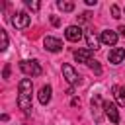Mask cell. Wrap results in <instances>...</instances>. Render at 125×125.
Segmentation results:
<instances>
[{
  "mask_svg": "<svg viewBox=\"0 0 125 125\" xmlns=\"http://www.w3.org/2000/svg\"><path fill=\"white\" fill-rule=\"evenodd\" d=\"M18 88H20L18 105H20L25 113H29V111H31V92H33V84H31V80H29V78H21Z\"/></svg>",
  "mask_w": 125,
  "mask_h": 125,
  "instance_id": "1",
  "label": "cell"
},
{
  "mask_svg": "<svg viewBox=\"0 0 125 125\" xmlns=\"http://www.w3.org/2000/svg\"><path fill=\"white\" fill-rule=\"evenodd\" d=\"M20 70H21L25 76H39V74L43 72L37 61H21V62H20Z\"/></svg>",
  "mask_w": 125,
  "mask_h": 125,
  "instance_id": "2",
  "label": "cell"
},
{
  "mask_svg": "<svg viewBox=\"0 0 125 125\" xmlns=\"http://www.w3.org/2000/svg\"><path fill=\"white\" fill-rule=\"evenodd\" d=\"M104 113L109 117L111 123H119V111H117V105L113 102H104Z\"/></svg>",
  "mask_w": 125,
  "mask_h": 125,
  "instance_id": "3",
  "label": "cell"
},
{
  "mask_svg": "<svg viewBox=\"0 0 125 125\" xmlns=\"http://www.w3.org/2000/svg\"><path fill=\"white\" fill-rule=\"evenodd\" d=\"M29 21H31V16L27 14V12H18L14 18H12V23L16 25V27H27L29 25Z\"/></svg>",
  "mask_w": 125,
  "mask_h": 125,
  "instance_id": "4",
  "label": "cell"
},
{
  "mask_svg": "<svg viewBox=\"0 0 125 125\" xmlns=\"http://www.w3.org/2000/svg\"><path fill=\"white\" fill-rule=\"evenodd\" d=\"M64 37H66L68 41H72V43L80 41V37H82V29H80V25H68L66 31H64Z\"/></svg>",
  "mask_w": 125,
  "mask_h": 125,
  "instance_id": "5",
  "label": "cell"
},
{
  "mask_svg": "<svg viewBox=\"0 0 125 125\" xmlns=\"http://www.w3.org/2000/svg\"><path fill=\"white\" fill-rule=\"evenodd\" d=\"M62 74H64L66 82H70V84H78V82H80L78 72H76V70H74L70 64H62Z\"/></svg>",
  "mask_w": 125,
  "mask_h": 125,
  "instance_id": "6",
  "label": "cell"
},
{
  "mask_svg": "<svg viewBox=\"0 0 125 125\" xmlns=\"http://www.w3.org/2000/svg\"><path fill=\"white\" fill-rule=\"evenodd\" d=\"M43 45H45V49L47 51H53V53H57V51H61L62 49V41L61 39H57V37H45V41H43Z\"/></svg>",
  "mask_w": 125,
  "mask_h": 125,
  "instance_id": "7",
  "label": "cell"
},
{
  "mask_svg": "<svg viewBox=\"0 0 125 125\" xmlns=\"http://www.w3.org/2000/svg\"><path fill=\"white\" fill-rule=\"evenodd\" d=\"M107 59H109L111 64H119V62L125 59V49H123V47H115V49H111L109 55H107Z\"/></svg>",
  "mask_w": 125,
  "mask_h": 125,
  "instance_id": "8",
  "label": "cell"
},
{
  "mask_svg": "<svg viewBox=\"0 0 125 125\" xmlns=\"http://www.w3.org/2000/svg\"><path fill=\"white\" fill-rule=\"evenodd\" d=\"M100 41L104 43V45H115L117 43V33L115 31H111V29H105V31H102V35H100Z\"/></svg>",
  "mask_w": 125,
  "mask_h": 125,
  "instance_id": "9",
  "label": "cell"
},
{
  "mask_svg": "<svg viewBox=\"0 0 125 125\" xmlns=\"http://www.w3.org/2000/svg\"><path fill=\"white\" fill-rule=\"evenodd\" d=\"M92 55H94L92 49H78V51H74V59L78 62H86V64L92 61Z\"/></svg>",
  "mask_w": 125,
  "mask_h": 125,
  "instance_id": "10",
  "label": "cell"
},
{
  "mask_svg": "<svg viewBox=\"0 0 125 125\" xmlns=\"http://www.w3.org/2000/svg\"><path fill=\"white\" fill-rule=\"evenodd\" d=\"M51 86H43L41 90H39V102L43 104V105H47L49 102H51Z\"/></svg>",
  "mask_w": 125,
  "mask_h": 125,
  "instance_id": "11",
  "label": "cell"
},
{
  "mask_svg": "<svg viewBox=\"0 0 125 125\" xmlns=\"http://www.w3.org/2000/svg\"><path fill=\"white\" fill-rule=\"evenodd\" d=\"M100 104H102V98L96 94V96L92 98V113H94V119H96V121L102 119V115H100Z\"/></svg>",
  "mask_w": 125,
  "mask_h": 125,
  "instance_id": "12",
  "label": "cell"
},
{
  "mask_svg": "<svg viewBox=\"0 0 125 125\" xmlns=\"http://www.w3.org/2000/svg\"><path fill=\"white\" fill-rule=\"evenodd\" d=\"M111 92L115 94L117 104H119V105H125V86H113V88H111Z\"/></svg>",
  "mask_w": 125,
  "mask_h": 125,
  "instance_id": "13",
  "label": "cell"
},
{
  "mask_svg": "<svg viewBox=\"0 0 125 125\" xmlns=\"http://www.w3.org/2000/svg\"><path fill=\"white\" fill-rule=\"evenodd\" d=\"M86 41H88V49H98V37L94 35V31H88L86 33Z\"/></svg>",
  "mask_w": 125,
  "mask_h": 125,
  "instance_id": "14",
  "label": "cell"
},
{
  "mask_svg": "<svg viewBox=\"0 0 125 125\" xmlns=\"http://www.w3.org/2000/svg\"><path fill=\"white\" fill-rule=\"evenodd\" d=\"M57 6H59L62 12H72V10H74V4H72V2H62V0H61Z\"/></svg>",
  "mask_w": 125,
  "mask_h": 125,
  "instance_id": "15",
  "label": "cell"
},
{
  "mask_svg": "<svg viewBox=\"0 0 125 125\" xmlns=\"http://www.w3.org/2000/svg\"><path fill=\"white\" fill-rule=\"evenodd\" d=\"M0 37H2V45H0V49L6 51V47H8V33H6L4 29H0Z\"/></svg>",
  "mask_w": 125,
  "mask_h": 125,
  "instance_id": "16",
  "label": "cell"
},
{
  "mask_svg": "<svg viewBox=\"0 0 125 125\" xmlns=\"http://www.w3.org/2000/svg\"><path fill=\"white\" fill-rule=\"evenodd\" d=\"M88 66H90V68H92L96 74H100V72H102V66H100V62H98V61H94V59L88 62Z\"/></svg>",
  "mask_w": 125,
  "mask_h": 125,
  "instance_id": "17",
  "label": "cell"
},
{
  "mask_svg": "<svg viewBox=\"0 0 125 125\" xmlns=\"http://www.w3.org/2000/svg\"><path fill=\"white\" fill-rule=\"evenodd\" d=\"M25 6H27V8H31V10H39V8H41V4H39V2H31V0H27V2H25Z\"/></svg>",
  "mask_w": 125,
  "mask_h": 125,
  "instance_id": "18",
  "label": "cell"
},
{
  "mask_svg": "<svg viewBox=\"0 0 125 125\" xmlns=\"http://www.w3.org/2000/svg\"><path fill=\"white\" fill-rule=\"evenodd\" d=\"M111 16H113V18H121V12H119V6H115V4L111 6Z\"/></svg>",
  "mask_w": 125,
  "mask_h": 125,
  "instance_id": "19",
  "label": "cell"
},
{
  "mask_svg": "<svg viewBox=\"0 0 125 125\" xmlns=\"http://www.w3.org/2000/svg\"><path fill=\"white\" fill-rule=\"evenodd\" d=\"M51 23L59 27V25H61V18H57V16H51Z\"/></svg>",
  "mask_w": 125,
  "mask_h": 125,
  "instance_id": "20",
  "label": "cell"
},
{
  "mask_svg": "<svg viewBox=\"0 0 125 125\" xmlns=\"http://www.w3.org/2000/svg\"><path fill=\"white\" fill-rule=\"evenodd\" d=\"M88 20H90V14H88V12L80 14V21H88Z\"/></svg>",
  "mask_w": 125,
  "mask_h": 125,
  "instance_id": "21",
  "label": "cell"
},
{
  "mask_svg": "<svg viewBox=\"0 0 125 125\" xmlns=\"http://www.w3.org/2000/svg\"><path fill=\"white\" fill-rule=\"evenodd\" d=\"M8 76H10V64L4 66V78H8Z\"/></svg>",
  "mask_w": 125,
  "mask_h": 125,
  "instance_id": "22",
  "label": "cell"
},
{
  "mask_svg": "<svg viewBox=\"0 0 125 125\" xmlns=\"http://www.w3.org/2000/svg\"><path fill=\"white\" fill-rule=\"evenodd\" d=\"M117 31H119V33H121V35H123V37H125V25H121V27H119V29H117Z\"/></svg>",
  "mask_w": 125,
  "mask_h": 125,
  "instance_id": "23",
  "label": "cell"
}]
</instances>
